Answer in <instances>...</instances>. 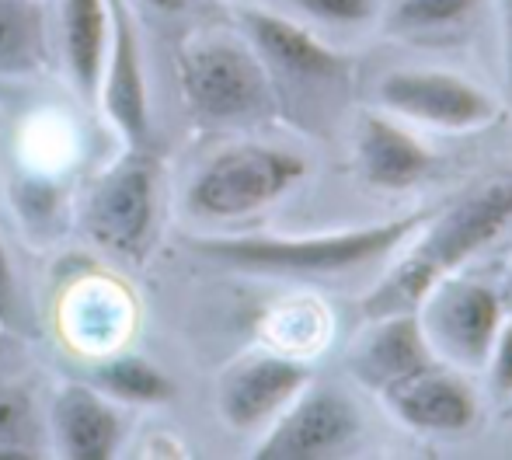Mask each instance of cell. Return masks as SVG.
Wrapping results in <instances>:
<instances>
[{
    "label": "cell",
    "mask_w": 512,
    "mask_h": 460,
    "mask_svg": "<svg viewBox=\"0 0 512 460\" xmlns=\"http://www.w3.org/2000/svg\"><path fill=\"white\" fill-rule=\"evenodd\" d=\"M485 0H394L387 32L394 35H439L467 25Z\"/></svg>",
    "instance_id": "cell-19"
},
{
    "label": "cell",
    "mask_w": 512,
    "mask_h": 460,
    "mask_svg": "<svg viewBox=\"0 0 512 460\" xmlns=\"http://www.w3.org/2000/svg\"><path fill=\"white\" fill-rule=\"evenodd\" d=\"M432 352L481 370L502 328V300L488 286L467 279H439L415 307Z\"/></svg>",
    "instance_id": "cell-7"
},
{
    "label": "cell",
    "mask_w": 512,
    "mask_h": 460,
    "mask_svg": "<svg viewBox=\"0 0 512 460\" xmlns=\"http://www.w3.org/2000/svg\"><path fill=\"white\" fill-rule=\"evenodd\" d=\"M359 175L380 192H405L422 185L439 168L436 154L418 136L387 115H363L356 136Z\"/></svg>",
    "instance_id": "cell-13"
},
{
    "label": "cell",
    "mask_w": 512,
    "mask_h": 460,
    "mask_svg": "<svg viewBox=\"0 0 512 460\" xmlns=\"http://www.w3.org/2000/svg\"><path fill=\"white\" fill-rule=\"evenodd\" d=\"M377 102L394 115L450 133L485 129L499 115V105L485 88L446 70H391L380 77Z\"/></svg>",
    "instance_id": "cell-8"
},
{
    "label": "cell",
    "mask_w": 512,
    "mask_h": 460,
    "mask_svg": "<svg viewBox=\"0 0 512 460\" xmlns=\"http://www.w3.org/2000/svg\"><path fill=\"white\" fill-rule=\"evenodd\" d=\"M241 25L269 81L279 84V88L314 95L321 88L338 91L349 84V60L331 46H324L317 35H310L297 21L248 7V11H241Z\"/></svg>",
    "instance_id": "cell-6"
},
{
    "label": "cell",
    "mask_w": 512,
    "mask_h": 460,
    "mask_svg": "<svg viewBox=\"0 0 512 460\" xmlns=\"http://www.w3.org/2000/svg\"><path fill=\"white\" fill-rule=\"evenodd\" d=\"M425 224V213L384 220V224L331 230L310 237H203L189 241L192 251L223 265L272 276H338L387 258L401 241Z\"/></svg>",
    "instance_id": "cell-2"
},
{
    "label": "cell",
    "mask_w": 512,
    "mask_h": 460,
    "mask_svg": "<svg viewBox=\"0 0 512 460\" xmlns=\"http://www.w3.org/2000/svg\"><path fill=\"white\" fill-rule=\"evenodd\" d=\"M363 429L359 408L335 387L300 391L283 412L276 426L258 443V460H321L338 457Z\"/></svg>",
    "instance_id": "cell-9"
},
{
    "label": "cell",
    "mask_w": 512,
    "mask_h": 460,
    "mask_svg": "<svg viewBox=\"0 0 512 460\" xmlns=\"http://www.w3.org/2000/svg\"><path fill=\"white\" fill-rule=\"evenodd\" d=\"M293 4L324 25H359L377 14V0H293Z\"/></svg>",
    "instance_id": "cell-20"
},
{
    "label": "cell",
    "mask_w": 512,
    "mask_h": 460,
    "mask_svg": "<svg viewBox=\"0 0 512 460\" xmlns=\"http://www.w3.org/2000/svg\"><path fill=\"white\" fill-rule=\"evenodd\" d=\"M157 175H161V168H157L154 154L147 147H133V154L122 157L95 185V196H91V237L126 262H143V255L154 244Z\"/></svg>",
    "instance_id": "cell-5"
},
{
    "label": "cell",
    "mask_w": 512,
    "mask_h": 460,
    "mask_svg": "<svg viewBox=\"0 0 512 460\" xmlns=\"http://www.w3.org/2000/svg\"><path fill=\"white\" fill-rule=\"evenodd\" d=\"M102 109L129 147H147L150 140V98L143 77V49L133 14L122 0H108V53L102 67Z\"/></svg>",
    "instance_id": "cell-10"
},
{
    "label": "cell",
    "mask_w": 512,
    "mask_h": 460,
    "mask_svg": "<svg viewBox=\"0 0 512 460\" xmlns=\"http://www.w3.org/2000/svg\"><path fill=\"white\" fill-rule=\"evenodd\" d=\"M512 224V171L485 178L467 196H460L450 210H443L418 244L384 276V283L363 300V311L370 321L387 314L415 311L422 297L439 283L453 276L467 258L495 241Z\"/></svg>",
    "instance_id": "cell-1"
},
{
    "label": "cell",
    "mask_w": 512,
    "mask_h": 460,
    "mask_svg": "<svg viewBox=\"0 0 512 460\" xmlns=\"http://www.w3.org/2000/svg\"><path fill=\"white\" fill-rule=\"evenodd\" d=\"M108 53V0H63V56L84 98H98Z\"/></svg>",
    "instance_id": "cell-16"
},
{
    "label": "cell",
    "mask_w": 512,
    "mask_h": 460,
    "mask_svg": "<svg viewBox=\"0 0 512 460\" xmlns=\"http://www.w3.org/2000/svg\"><path fill=\"white\" fill-rule=\"evenodd\" d=\"M143 4L157 7V11H182L185 0H143Z\"/></svg>",
    "instance_id": "cell-25"
},
{
    "label": "cell",
    "mask_w": 512,
    "mask_h": 460,
    "mask_svg": "<svg viewBox=\"0 0 512 460\" xmlns=\"http://www.w3.org/2000/svg\"><path fill=\"white\" fill-rule=\"evenodd\" d=\"M95 384L102 387L108 398L129 401V405H168L175 398V380L168 373H161L154 363L140 356H122L112 363L98 366L95 370Z\"/></svg>",
    "instance_id": "cell-18"
},
{
    "label": "cell",
    "mask_w": 512,
    "mask_h": 460,
    "mask_svg": "<svg viewBox=\"0 0 512 460\" xmlns=\"http://www.w3.org/2000/svg\"><path fill=\"white\" fill-rule=\"evenodd\" d=\"M14 318H18V286L7 248L0 244V328H14Z\"/></svg>",
    "instance_id": "cell-23"
},
{
    "label": "cell",
    "mask_w": 512,
    "mask_h": 460,
    "mask_svg": "<svg viewBox=\"0 0 512 460\" xmlns=\"http://www.w3.org/2000/svg\"><path fill=\"white\" fill-rule=\"evenodd\" d=\"M349 363H352V373H356L366 387L384 391L387 384L405 380L418 370H429L439 359H436V352H432L429 339H425L418 311H401V314H387V318L373 321V328L359 339Z\"/></svg>",
    "instance_id": "cell-14"
},
{
    "label": "cell",
    "mask_w": 512,
    "mask_h": 460,
    "mask_svg": "<svg viewBox=\"0 0 512 460\" xmlns=\"http://www.w3.org/2000/svg\"><path fill=\"white\" fill-rule=\"evenodd\" d=\"M307 175V161L290 150L244 143L206 164L189 189V206L209 220H237L283 199Z\"/></svg>",
    "instance_id": "cell-4"
},
{
    "label": "cell",
    "mask_w": 512,
    "mask_h": 460,
    "mask_svg": "<svg viewBox=\"0 0 512 460\" xmlns=\"http://www.w3.org/2000/svg\"><path fill=\"white\" fill-rule=\"evenodd\" d=\"M380 394L405 426L422 433H460L478 419V398L471 384L439 363L394 380Z\"/></svg>",
    "instance_id": "cell-12"
},
{
    "label": "cell",
    "mask_w": 512,
    "mask_h": 460,
    "mask_svg": "<svg viewBox=\"0 0 512 460\" xmlns=\"http://www.w3.org/2000/svg\"><path fill=\"white\" fill-rule=\"evenodd\" d=\"M485 366H492V387L495 391H499L502 398H512V321L499 328Z\"/></svg>",
    "instance_id": "cell-22"
},
{
    "label": "cell",
    "mask_w": 512,
    "mask_h": 460,
    "mask_svg": "<svg viewBox=\"0 0 512 460\" xmlns=\"http://www.w3.org/2000/svg\"><path fill=\"white\" fill-rule=\"evenodd\" d=\"M310 384L307 363L258 352L234 363L220 380V415L230 429L251 433L272 422Z\"/></svg>",
    "instance_id": "cell-11"
},
{
    "label": "cell",
    "mask_w": 512,
    "mask_h": 460,
    "mask_svg": "<svg viewBox=\"0 0 512 460\" xmlns=\"http://www.w3.org/2000/svg\"><path fill=\"white\" fill-rule=\"evenodd\" d=\"M56 447L70 460H108L122 443V419L98 391L70 384L53 401Z\"/></svg>",
    "instance_id": "cell-15"
},
{
    "label": "cell",
    "mask_w": 512,
    "mask_h": 460,
    "mask_svg": "<svg viewBox=\"0 0 512 460\" xmlns=\"http://www.w3.org/2000/svg\"><path fill=\"white\" fill-rule=\"evenodd\" d=\"M25 401L21 398H0V460H28L25 447H18V426H25Z\"/></svg>",
    "instance_id": "cell-21"
},
{
    "label": "cell",
    "mask_w": 512,
    "mask_h": 460,
    "mask_svg": "<svg viewBox=\"0 0 512 460\" xmlns=\"http://www.w3.org/2000/svg\"><path fill=\"white\" fill-rule=\"evenodd\" d=\"M502 28H506V88L512 98V0H502Z\"/></svg>",
    "instance_id": "cell-24"
},
{
    "label": "cell",
    "mask_w": 512,
    "mask_h": 460,
    "mask_svg": "<svg viewBox=\"0 0 512 460\" xmlns=\"http://www.w3.org/2000/svg\"><path fill=\"white\" fill-rule=\"evenodd\" d=\"M46 63V28L35 4L0 0V74H35Z\"/></svg>",
    "instance_id": "cell-17"
},
{
    "label": "cell",
    "mask_w": 512,
    "mask_h": 460,
    "mask_svg": "<svg viewBox=\"0 0 512 460\" xmlns=\"http://www.w3.org/2000/svg\"><path fill=\"white\" fill-rule=\"evenodd\" d=\"M25 4H39V0H25Z\"/></svg>",
    "instance_id": "cell-26"
},
{
    "label": "cell",
    "mask_w": 512,
    "mask_h": 460,
    "mask_svg": "<svg viewBox=\"0 0 512 460\" xmlns=\"http://www.w3.org/2000/svg\"><path fill=\"white\" fill-rule=\"evenodd\" d=\"M178 81L199 122L234 126L272 112V81L251 46L234 39H196L178 56Z\"/></svg>",
    "instance_id": "cell-3"
}]
</instances>
